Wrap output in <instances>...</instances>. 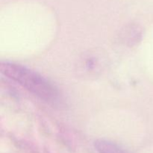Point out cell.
<instances>
[{
    "mask_svg": "<svg viewBox=\"0 0 153 153\" xmlns=\"http://www.w3.org/2000/svg\"><path fill=\"white\" fill-rule=\"evenodd\" d=\"M0 70L2 74L22 85L41 100L55 102L59 94L57 88L45 78L33 70L19 64L1 63Z\"/></svg>",
    "mask_w": 153,
    "mask_h": 153,
    "instance_id": "obj_1",
    "label": "cell"
},
{
    "mask_svg": "<svg viewBox=\"0 0 153 153\" xmlns=\"http://www.w3.org/2000/svg\"><path fill=\"white\" fill-rule=\"evenodd\" d=\"M94 146L99 153H126L118 145L108 140H97L94 143Z\"/></svg>",
    "mask_w": 153,
    "mask_h": 153,
    "instance_id": "obj_2",
    "label": "cell"
}]
</instances>
